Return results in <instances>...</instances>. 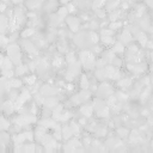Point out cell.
Listing matches in <instances>:
<instances>
[{"label":"cell","mask_w":153,"mask_h":153,"mask_svg":"<svg viewBox=\"0 0 153 153\" xmlns=\"http://www.w3.org/2000/svg\"><path fill=\"white\" fill-rule=\"evenodd\" d=\"M80 56H82V62H84L85 68L90 70V68L94 65V59H93V55H91L90 53H88V52H84V53H82V55H80Z\"/></svg>","instance_id":"1"},{"label":"cell","mask_w":153,"mask_h":153,"mask_svg":"<svg viewBox=\"0 0 153 153\" xmlns=\"http://www.w3.org/2000/svg\"><path fill=\"white\" fill-rule=\"evenodd\" d=\"M12 67V61L10 60V58H4V61L1 64V68L4 70H11Z\"/></svg>","instance_id":"2"},{"label":"cell","mask_w":153,"mask_h":153,"mask_svg":"<svg viewBox=\"0 0 153 153\" xmlns=\"http://www.w3.org/2000/svg\"><path fill=\"white\" fill-rule=\"evenodd\" d=\"M7 28V19L6 17H0V32H4Z\"/></svg>","instance_id":"3"},{"label":"cell","mask_w":153,"mask_h":153,"mask_svg":"<svg viewBox=\"0 0 153 153\" xmlns=\"http://www.w3.org/2000/svg\"><path fill=\"white\" fill-rule=\"evenodd\" d=\"M61 134H64L62 136L65 138V139H70V138H71V135H72V134H73V133H72L71 127H65V128H64V130H62V133H61Z\"/></svg>","instance_id":"4"},{"label":"cell","mask_w":153,"mask_h":153,"mask_svg":"<svg viewBox=\"0 0 153 153\" xmlns=\"http://www.w3.org/2000/svg\"><path fill=\"white\" fill-rule=\"evenodd\" d=\"M121 40H122V42H124V43L130 42V40H132L130 34L128 32V31H124V32L122 34V36H121Z\"/></svg>","instance_id":"5"},{"label":"cell","mask_w":153,"mask_h":153,"mask_svg":"<svg viewBox=\"0 0 153 153\" xmlns=\"http://www.w3.org/2000/svg\"><path fill=\"white\" fill-rule=\"evenodd\" d=\"M68 24H70L72 30H76V28H78V20H76V18H68Z\"/></svg>","instance_id":"6"},{"label":"cell","mask_w":153,"mask_h":153,"mask_svg":"<svg viewBox=\"0 0 153 153\" xmlns=\"http://www.w3.org/2000/svg\"><path fill=\"white\" fill-rule=\"evenodd\" d=\"M82 112L84 114V116H90V115L92 114V108L91 106H82Z\"/></svg>","instance_id":"7"},{"label":"cell","mask_w":153,"mask_h":153,"mask_svg":"<svg viewBox=\"0 0 153 153\" xmlns=\"http://www.w3.org/2000/svg\"><path fill=\"white\" fill-rule=\"evenodd\" d=\"M4 109L6 110V112H12L13 111V104L11 102H7L4 104Z\"/></svg>","instance_id":"8"},{"label":"cell","mask_w":153,"mask_h":153,"mask_svg":"<svg viewBox=\"0 0 153 153\" xmlns=\"http://www.w3.org/2000/svg\"><path fill=\"white\" fill-rule=\"evenodd\" d=\"M130 67V70L133 72H142L144 70H145V66L142 65H139V66H129Z\"/></svg>","instance_id":"9"},{"label":"cell","mask_w":153,"mask_h":153,"mask_svg":"<svg viewBox=\"0 0 153 153\" xmlns=\"http://www.w3.org/2000/svg\"><path fill=\"white\" fill-rule=\"evenodd\" d=\"M123 50H124L123 49V46L121 43H116L114 46V52H116V53H122Z\"/></svg>","instance_id":"10"},{"label":"cell","mask_w":153,"mask_h":153,"mask_svg":"<svg viewBox=\"0 0 153 153\" xmlns=\"http://www.w3.org/2000/svg\"><path fill=\"white\" fill-rule=\"evenodd\" d=\"M103 42L106 44H110V43H114V40L110 37V36H106V35H104L103 36Z\"/></svg>","instance_id":"11"},{"label":"cell","mask_w":153,"mask_h":153,"mask_svg":"<svg viewBox=\"0 0 153 153\" xmlns=\"http://www.w3.org/2000/svg\"><path fill=\"white\" fill-rule=\"evenodd\" d=\"M139 41L141 42L142 46H145L146 42H147V38H146V36H145L144 34H139Z\"/></svg>","instance_id":"12"},{"label":"cell","mask_w":153,"mask_h":153,"mask_svg":"<svg viewBox=\"0 0 153 153\" xmlns=\"http://www.w3.org/2000/svg\"><path fill=\"white\" fill-rule=\"evenodd\" d=\"M46 104H47V106H54V104H56V99L48 98L46 100Z\"/></svg>","instance_id":"13"},{"label":"cell","mask_w":153,"mask_h":153,"mask_svg":"<svg viewBox=\"0 0 153 153\" xmlns=\"http://www.w3.org/2000/svg\"><path fill=\"white\" fill-rule=\"evenodd\" d=\"M82 88H88V79H86V76H82Z\"/></svg>","instance_id":"14"},{"label":"cell","mask_w":153,"mask_h":153,"mask_svg":"<svg viewBox=\"0 0 153 153\" xmlns=\"http://www.w3.org/2000/svg\"><path fill=\"white\" fill-rule=\"evenodd\" d=\"M2 74H4V76H6V78H11V76H13V72H12L11 70H4Z\"/></svg>","instance_id":"15"},{"label":"cell","mask_w":153,"mask_h":153,"mask_svg":"<svg viewBox=\"0 0 153 153\" xmlns=\"http://www.w3.org/2000/svg\"><path fill=\"white\" fill-rule=\"evenodd\" d=\"M10 84H11L13 88H19L22 82H19V80H16V79H13V80H11V82H10Z\"/></svg>","instance_id":"16"},{"label":"cell","mask_w":153,"mask_h":153,"mask_svg":"<svg viewBox=\"0 0 153 153\" xmlns=\"http://www.w3.org/2000/svg\"><path fill=\"white\" fill-rule=\"evenodd\" d=\"M128 85H130V80H128V79H126V80H122V82H120L121 88H127Z\"/></svg>","instance_id":"17"},{"label":"cell","mask_w":153,"mask_h":153,"mask_svg":"<svg viewBox=\"0 0 153 153\" xmlns=\"http://www.w3.org/2000/svg\"><path fill=\"white\" fill-rule=\"evenodd\" d=\"M26 72V68L24 67V66H19L18 68H17V74H23V73H25Z\"/></svg>","instance_id":"18"},{"label":"cell","mask_w":153,"mask_h":153,"mask_svg":"<svg viewBox=\"0 0 153 153\" xmlns=\"http://www.w3.org/2000/svg\"><path fill=\"white\" fill-rule=\"evenodd\" d=\"M71 129H72V133H73V134H78V133H79V128H78V126H76V123H73L71 126Z\"/></svg>","instance_id":"19"},{"label":"cell","mask_w":153,"mask_h":153,"mask_svg":"<svg viewBox=\"0 0 153 153\" xmlns=\"http://www.w3.org/2000/svg\"><path fill=\"white\" fill-rule=\"evenodd\" d=\"M34 34V30L32 29H28V30H25L24 32H23V37H26V36H30V35H32Z\"/></svg>","instance_id":"20"},{"label":"cell","mask_w":153,"mask_h":153,"mask_svg":"<svg viewBox=\"0 0 153 153\" xmlns=\"http://www.w3.org/2000/svg\"><path fill=\"white\" fill-rule=\"evenodd\" d=\"M67 14V8H60V11H59V17H65Z\"/></svg>","instance_id":"21"},{"label":"cell","mask_w":153,"mask_h":153,"mask_svg":"<svg viewBox=\"0 0 153 153\" xmlns=\"http://www.w3.org/2000/svg\"><path fill=\"white\" fill-rule=\"evenodd\" d=\"M7 42H8V38H6L5 36L1 35V36H0V44H6Z\"/></svg>","instance_id":"22"},{"label":"cell","mask_w":153,"mask_h":153,"mask_svg":"<svg viewBox=\"0 0 153 153\" xmlns=\"http://www.w3.org/2000/svg\"><path fill=\"white\" fill-rule=\"evenodd\" d=\"M35 79H36V78H35V76H30V78H28V79H26V82H28V84H32V82H35Z\"/></svg>","instance_id":"23"},{"label":"cell","mask_w":153,"mask_h":153,"mask_svg":"<svg viewBox=\"0 0 153 153\" xmlns=\"http://www.w3.org/2000/svg\"><path fill=\"white\" fill-rule=\"evenodd\" d=\"M118 133H120L122 136H124V135H127V133H128V132H127L126 129H120V130H118Z\"/></svg>","instance_id":"24"},{"label":"cell","mask_w":153,"mask_h":153,"mask_svg":"<svg viewBox=\"0 0 153 153\" xmlns=\"http://www.w3.org/2000/svg\"><path fill=\"white\" fill-rule=\"evenodd\" d=\"M61 65V60L60 59H55L54 60V66H60Z\"/></svg>","instance_id":"25"},{"label":"cell","mask_w":153,"mask_h":153,"mask_svg":"<svg viewBox=\"0 0 153 153\" xmlns=\"http://www.w3.org/2000/svg\"><path fill=\"white\" fill-rule=\"evenodd\" d=\"M121 99H127V94H123V93H118Z\"/></svg>","instance_id":"26"},{"label":"cell","mask_w":153,"mask_h":153,"mask_svg":"<svg viewBox=\"0 0 153 153\" xmlns=\"http://www.w3.org/2000/svg\"><path fill=\"white\" fill-rule=\"evenodd\" d=\"M103 35H106V36H110V35H111V31H109V30H104V31H103Z\"/></svg>","instance_id":"27"},{"label":"cell","mask_w":153,"mask_h":153,"mask_svg":"<svg viewBox=\"0 0 153 153\" xmlns=\"http://www.w3.org/2000/svg\"><path fill=\"white\" fill-rule=\"evenodd\" d=\"M120 25H121V24H118V23H116V24H111V26H110V28H111V29H115V28H118Z\"/></svg>","instance_id":"28"},{"label":"cell","mask_w":153,"mask_h":153,"mask_svg":"<svg viewBox=\"0 0 153 153\" xmlns=\"http://www.w3.org/2000/svg\"><path fill=\"white\" fill-rule=\"evenodd\" d=\"M2 61H4V56L0 54V68H1V64H2Z\"/></svg>","instance_id":"29"},{"label":"cell","mask_w":153,"mask_h":153,"mask_svg":"<svg viewBox=\"0 0 153 153\" xmlns=\"http://www.w3.org/2000/svg\"><path fill=\"white\" fill-rule=\"evenodd\" d=\"M5 7L6 6L4 5V4H1V5H0V11H4V10H5Z\"/></svg>","instance_id":"30"},{"label":"cell","mask_w":153,"mask_h":153,"mask_svg":"<svg viewBox=\"0 0 153 153\" xmlns=\"http://www.w3.org/2000/svg\"><path fill=\"white\" fill-rule=\"evenodd\" d=\"M13 1H14V2H20L22 0H13Z\"/></svg>","instance_id":"31"}]
</instances>
